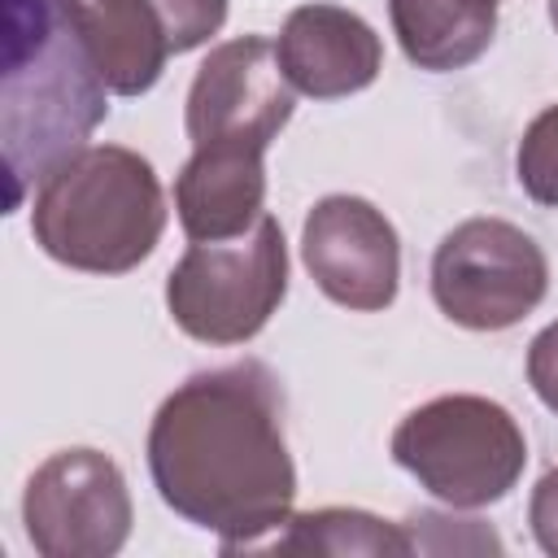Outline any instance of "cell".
<instances>
[{
	"label": "cell",
	"mask_w": 558,
	"mask_h": 558,
	"mask_svg": "<svg viewBox=\"0 0 558 558\" xmlns=\"http://www.w3.org/2000/svg\"><path fill=\"white\" fill-rule=\"evenodd\" d=\"M148 475L179 519L218 536L222 554L262 549L296 501L275 371L244 357L187 375L148 423Z\"/></svg>",
	"instance_id": "obj_1"
},
{
	"label": "cell",
	"mask_w": 558,
	"mask_h": 558,
	"mask_svg": "<svg viewBox=\"0 0 558 558\" xmlns=\"http://www.w3.org/2000/svg\"><path fill=\"white\" fill-rule=\"evenodd\" d=\"M109 113V87L70 0H4L0 148L9 209L44 183Z\"/></svg>",
	"instance_id": "obj_2"
},
{
	"label": "cell",
	"mask_w": 558,
	"mask_h": 558,
	"mask_svg": "<svg viewBox=\"0 0 558 558\" xmlns=\"http://www.w3.org/2000/svg\"><path fill=\"white\" fill-rule=\"evenodd\" d=\"M166 231V192L148 157L122 144H87L65 157L31 201L35 244L87 275L135 270Z\"/></svg>",
	"instance_id": "obj_3"
},
{
	"label": "cell",
	"mask_w": 558,
	"mask_h": 558,
	"mask_svg": "<svg viewBox=\"0 0 558 558\" xmlns=\"http://www.w3.org/2000/svg\"><path fill=\"white\" fill-rule=\"evenodd\" d=\"M388 453L449 510H480L519 484L527 436L501 401L449 392L410 410L397 423Z\"/></svg>",
	"instance_id": "obj_4"
},
{
	"label": "cell",
	"mask_w": 558,
	"mask_h": 558,
	"mask_svg": "<svg viewBox=\"0 0 558 558\" xmlns=\"http://www.w3.org/2000/svg\"><path fill=\"white\" fill-rule=\"evenodd\" d=\"M288 296V244L279 218L262 214L235 240L192 244L166 279L174 327L201 344H244Z\"/></svg>",
	"instance_id": "obj_5"
},
{
	"label": "cell",
	"mask_w": 558,
	"mask_h": 558,
	"mask_svg": "<svg viewBox=\"0 0 558 558\" xmlns=\"http://www.w3.org/2000/svg\"><path fill=\"white\" fill-rule=\"evenodd\" d=\"M549 292L545 248L506 218H466L432 253V301L466 331H506Z\"/></svg>",
	"instance_id": "obj_6"
},
{
	"label": "cell",
	"mask_w": 558,
	"mask_h": 558,
	"mask_svg": "<svg viewBox=\"0 0 558 558\" xmlns=\"http://www.w3.org/2000/svg\"><path fill=\"white\" fill-rule=\"evenodd\" d=\"M131 519L122 466L87 445L52 453L22 493V523L44 558H109L126 545Z\"/></svg>",
	"instance_id": "obj_7"
},
{
	"label": "cell",
	"mask_w": 558,
	"mask_h": 558,
	"mask_svg": "<svg viewBox=\"0 0 558 558\" xmlns=\"http://www.w3.org/2000/svg\"><path fill=\"white\" fill-rule=\"evenodd\" d=\"M292 118V83L279 65V52L266 35H240L201 61L192 87L183 126L192 148L209 144H235L266 153L270 140Z\"/></svg>",
	"instance_id": "obj_8"
},
{
	"label": "cell",
	"mask_w": 558,
	"mask_h": 558,
	"mask_svg": "<svg viewBox=\"0 0 558 558\" xmlns=\"http://www.w3.org/2000/svg\"><path fill=\"white\" fill-rule=\"evenodd\" d=\"M301 262L318 292L344 310L375 314L397 301L401 288V240L384 209L366 196L331 192L301 227Z\"/></svg>",
	"instance_id": "obj_9"
},
{
	"label": "cell",
	"mask_w": 558,
	"mask_h": 558,
	"mask_svg": "<svg viewBox=\"0 0 558 558\" xmlns=\"http://www.w3.org/2000/svg\"><path fill=\"white\" fill-rule=\"evenodd\" d=\"M275 52L292 92L314 100L353 96L384 70V44L375 26L344 4H296L283 17Z\"/></svg>",
	"instance_id": "obj_10"
},
{
	"label": "cell",
	"mask_w": 558,
	"mask_h": 558,
	"mask_svg": "<svg viewBox=\"0 0 558 558\" xmlns=\"http://www.w3.org/2000/svg\"><path fill=\"white\" fill-rule=\"evenodd\" d=\"M266 153L209 144L192 148L183 170L174 174V214L192 244L201 240H235L257 227L266 214Z\"/></svg>",
	"instance_id": "obj_11"
},
{
	"label": "cell",
	"mask_w": 558,
	"mask_h": 558,
	"mask_svg": "<svg viewBox=\"0 0 558 558\" xmlns=\"http://www.w3.org/2000/svg\"><path fill=\"white\" fill-rule=\"evenodd\" d=\"M96 70L113 96H144L174 57L148 0H70Z\"/></svg>",
	"instance_id": "obj_12"
},
{
	"label": "cell",
	"mask_w": 558,
	"mask_h": 558,
	"mask_svg": "<svg viewBox=\"0 0 558 558\" xmlns=\"http://www.w3.org/2000/svg\"><path fill=\"white\" fill-rule=\"evenodd\" d=\"M401 52L432 74L466 70L497 35V0H388Z\"/></svg>",
	"instance_id": "obj_13"
},
{
	"label": "cell",
	"mask_w": 558,
	"mask_h": 558,
	"mask_svg": "<svg viewBox=\"0 0 558 558\" xmlns=\"http://www.w3.org/2000/svg\"><path fill=\"white\" fill-rule=\"evenodd\" d=\"M270 549L275 554H414L405 523H388L371 510H349V506L288 514Z\"/></svg>",
	"instance_id": "obj_14"
},
{
	"label": "cell",
	"mask_w": 558,
	"mask_h": 558,
	"mask_svg": "<svg viewBox=\"0 0 558 558\" xmlns=\"http://www.w3.org/2000/svg\"><path fill=\"white\" fill-rule=\"evenodd\" d=\"M514 170H519V187L536 205L558 209V105H545L527 122L514 153Z\"/></svg>",
	"instance_id": "obj_15"
},
{
	"label": "cell",
	"mask_w": 558,
	"mask_h": 558,
	"mask_svg": "<svg viewBox=\"0 0 558 558\" xmlns=\"http://www.w3.org/2000/svg\"><path fill=\"white\" fill-rule=\"evenodd\" d=\"M405 532H410V549L418 554H501V536L480 519L418 510L405 519Z\"/></svg>",
	"instance_id": "obj_16"
},
{
	"label": "cell",
	"mask_w": 558,
	"mask_h": 558,
	"mask_svg": "<svg viewBox=\"0 0 558 558\" xmlns=\"http://www.w3.org/2000/svg\"><path fill=\"white\" fill-rule=\"evenodd\" d=\"M153 9L166 26L174 57L209 44L227 22V0H153Z\"/></svg>",
	"instance_id": "obj_17"
},
{
	"label": "cell",
	"mask_w": 558,
	"mask_h": 558,
	"mask_svg": "<svg viewBox=\"0 0 558 558\" xmlns=\"http://www.w3.org/2000/svg\"><path fill=\"white\" fill-rule=\"evenodd\" d=\"M527 384L541 397V405L558 414V318L541 327L527 344Z\"/></svg>",
	"instance_id": "obj_18"
},
{
	"label": "cell",
	"mask_w": 558,
	"mask_h": 558,
	"mask_svg": "<svg viewBox=\"0 0 558 558\" xmlns=\"http://www.w3.org/2000/svg\"><path fill=\"white\" fill-rule=\"evenodd\" d=\"M527 523H532V536L536 545L558 558V466H549L536 488H532V501H527Z\"/></svg>",
	"instance_id": "obj_19"
},
{
	"label": "cell",
	"mask_w": 558,
	"mask_h": 558,
	"mask_svg": "<svg viewBox=\"0 0 558 558\" xmlns=\"http://www.w3.org/2000/svg\"><path fill=\"white\" fill-rule=\"evenodd\" d=\"M549 22H554V31H558V0H549Z\"/></svg>",
	"instance_id": "obj_20"
},
{
	"label": "cell",
	"mask_w": 558,
	"mask_h": 558,
	"mask_svg": "<svg viewBox=\"0 0 558 558\" xmlns=\"http://www.w3.org/2000/svg\"><path fill=\"white\" fill-rule=\"evenodd\" d=\"M148 4H153V0H148Z\"/></svg>",
	"instance_id": "obj_21"
}]
</instances>
